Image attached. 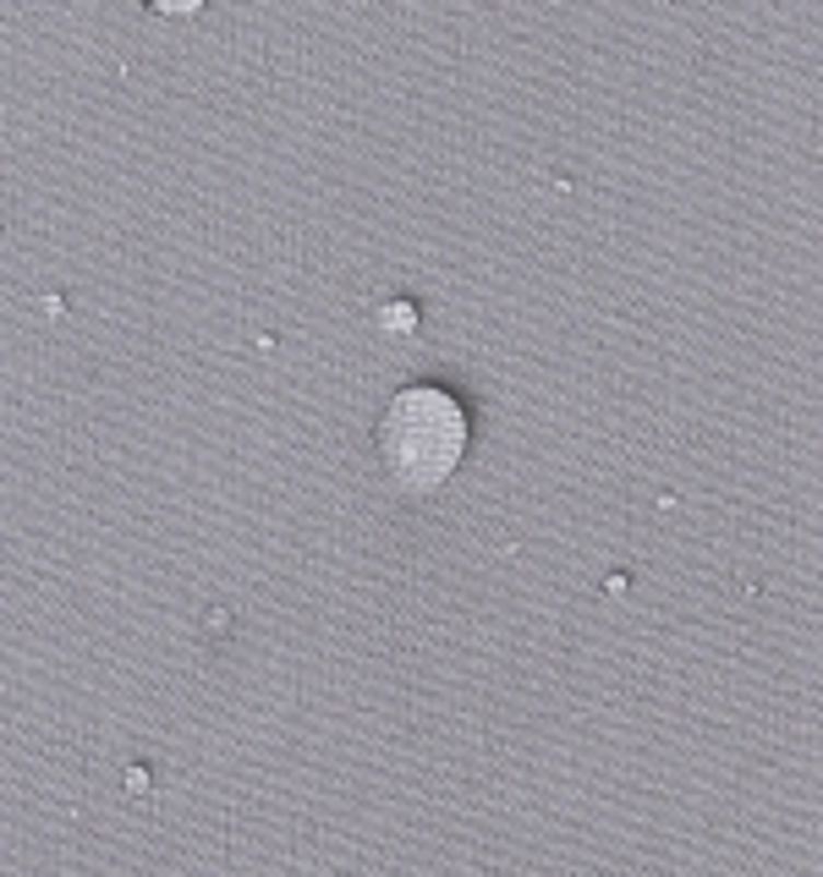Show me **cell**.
Masks as SVG:
<instances>
[{"label": "cell", "mask_w": 823, "mask_h": 877, "mask_svg": "<svg viewBox=\"0 0 823 877\" xmlns=\"http://www.w3.org/2000/svg\"><path fill=\"white\" fill-rule=\"evenodd\" d=\"M379 461L401 494H434L467 456V406L440 384H406L379 417Z\"/></svg>", "instance_id": "cell-1"}, {"label": "cell", "mask_w": 823, "mask_h": 877, "mask_svg": "<svg viewBox=\"0 0 823 877\" xmlns=\"http://www.w3.org/2000/svg\"><path fill=\"white\" fill-rule=\"evenodd\" d=\"M379 324H384V329H412V324H418V313H412V302H390V307H379Z\"/></svg>", "instance_id": "cell-2"}, {"label": "cell", "mask_w": 823, "mask_h": 877, "mask_svg": "<svg viewBox=\"0 0 823 877\" xmlns=\"http://www.w3.org/2000/svg\"><path fill=\"white\" fill-rule=\"evenodd\" d=\"M149 7H154L160 17H171V23H176V17H198V12H204V0H149Z\"/></svg>", "instance_id": "cell-3"}]
</instances>
